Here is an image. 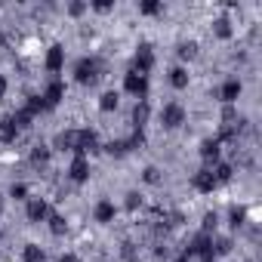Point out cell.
I'll use <instances>...</instances> for the list:
<instances>
[{
    "label": "cell",
    "instance_id": "6da1fadb",
    "mask_svg": "<svg viewBox=\"0 0 262 262\" xmlns=\"http://www.w3.org/2000/svg\"><path fill=\"white\" fill-rule=\"evenodd\" d=\"M182 120H185V108H182L179 102H167V105H164V111H161V123H164V126H170V129H176Z\"/></svg>",
    "mask_w": 262,
    "mask_h": 262
},
{
    "label": "cell",
    "instance_id": "7a4b0ae2",
    "mask_svg": "<svg viewBox=\"0 0 262 262\" xmlns=\"http://www.w3.org/2000/svg\"><path fill=\"white\" fill-rule=\"evenodd\" d=\"M96 71H99V62H96V59H80V62L74 65V77H77L80 83L96 80Z\"/></svg>",
    "mask_w": 262,
    "mask_h": 262
},
{
    "label": "cell",
    "instance_id": "3957f363",
    "mask_svg": "<svg viewBox=\"0 0 262 262\" xmlns=\"http://www.w3.org/2000/svg\"><path fill=\"white\" fill-rule=\"evenodd\" d=\"M56 145L62 148V151H80V129H65V133H59L56 136Z\"/></svg>",
    "mask_w": 262,
    "mask_h": 262
},
{
    "label": "cell",
    "instance_id": "277c9868",
    "mask_svg": "<svg viewBox=\"0 0 262 262\" xmlns=\"http://www.w3.org/2000/svg\"><path fill=\"white\" fill-rule=\"evenodd\" d=\"M68 176H71L74 182H86V179H90V161H86L83 155H74V161H71V167H68Z\"/></svg>",
    "mask_w": 262,
    "mask_h": 262
},
{
    "label": "cell",
    "instance_id": "5b68a950",
    "mask_svg": "<svg viewBox=\"0 0 262 262\" xmlns=\"http://www.w3.org/2000/svg\"><path fill=\"white\" fill-rule=\"evenodd\" d=\"M123 90H126V93H133V96H145L148 83H145V77H142V74L129 71V74H123Z\"/></svg>",
    "mask_w": 262,
    "mask_h": 262
},
{
    "label": "cell",
    "instance_id": "8992f818",
    "mask_svg": "<svg viewBox=\"0 0 262 262\" xmlns=\"http://www.w3.org/2000/svg\"><path fill=\"white\" fill-rule=\"evenodd\" d=\"M62 99H65V83H62V80H53V83L47 86V93H43V105H47V108H56Z\"/></svg>",
    "mask_w": 262,
    "mask_h": 262
},
{
    "label": "cell",
    "instance_id": "52a82bcc",
    "mask_svg": "<svg viewBox=\"0 0 262 262\" xmlns=\"http://www.w3.org/2000/svg\"><path fill=\"white\" fill-rule=\"evenodd\" d=\"M62 65H65V50L56 43V47H50V53H47V71H50V74H59Z\"/></svg>",
    "mask_w": 262,
    "mask_h": 262
},
{
    "label": "cell",
    "instance_id": "ba28073f",
    "mask_svg": "<svg viewBox=\"0 0 262 262\" xmlns=\"http://www.w3.org/2000/svg\"><path fill=\"white\" fill-rule=\"evenodd\" d=\"M155 68V56H151V47H139V53H136V74H148Z\"/></svg>",
    "mask_w": 262,
    "mask_h": 262
},
{
    "label": "cell",
    "instance_id": "9c48e42d",
    "mask_svg": "<svg viewBox=\"0 0 262 262\" xmlns=\"http://www.w3.org/2000/svg\"><path fill=\"white\" fill-rule=\"evenodd\" d=\"M191 185H194L198 191H204V194H207V191H213V188H216L213 170H201V173H194V176H191Z\"/></svg>",
    "mask_w": 262,
    "mask_h": 262
},
{
    "label": "cell",
    "instance_id": "30bf717a",
    "mask_svg": "<svg viewBox=\"0 0 262 262\" xmlns=\"http://www.w3.org/2000/svg\"><path fill=\"white\" fill-rule=\"evenodd\" d=\"M114 204L111 201H99L96 204V210H93V216H96V222H102V225H108V222H114Z\"/></svg>",
    "mask_w": 262,
    "mask_h": 262
},
{
    "label": "cell",
    "instance_id": "8fae6325",
    "mask_svg": "<svg viewBox=\"0 0 262 262\" xmlns=\"http://www.w3.org/2000/svg\"><path fill=\"white\" fill-rule=\"evenodd\" d=\"M16 136H19V126L13 123V117H4L0 120V142L10 145V142H16Z\"/></svg>",
    "mask_w": 262,
    "mask_h": 262
},
{
    "label": "cell",
    "instance_id": "7c38bea8",
    "mask_svg": "<svg viewBox=\"0 0 262 262\" xmlns=\"http://www.w3.org/2000/svg\"><path fill=\"white\" fill-rule=\"evenodd\" d=\"M47 201H40V198H31V204H28V219L31 222H43L47 219Z\"/></svg>",
    "mask_w": 262,
    "mask_h": 262
},
{
    "label": "cell",
    "instance_id": "4fadbf2b",
    "mask_svg": "<svg viewBox=\"0 0 262 262\" xmlns=\"http://www.w3.org/2000/svg\"><path fill=\"white\" fill-rule=\"evenodd\" d=\"M219 96H222V102H225V105L237 102V96H241V80H228V83L222 86V93H219Z\"/></svg>",
    "mask_w": 262,
    "mask_h": 262
},
{
    "label": "cell",
    "instance_id": "5bb4252c",
    "mask_svg": "<svg viewBox=\"0 0 262 262\" xmlns=\"http://www.w3.org/2000/svg\"><path fill=\"white\" fill-rule=\"evenodd\" d=\"M170 83H173L176 90H185V86H188V71H185V68H173V71H170Z\"/></svg>",
    "mask_w": 262,
    "mask_h": 262
},
{
    "label": "cell",
    "instance_id": "9a60e30c",
    "mask_svg": "<svg viewBox=\"0 0 262 262\" xmlns=\"http://www.w3.org/2000/svg\"><path fill=\"white\" fill-rule=\"evenodd\" d=\"M219 139H210V142H204V148H201V155H204V161H216L219 158Z\"/></svg>",
    "mask_w": 262,
    "mask_h": 262
},
{
    "label": "cell",
    "instance_id": "2e32d148",
    "mask_svg": "<svg viewBox=\"0 0 262 262\" xmlns=\"http://www.w3.org/2000/svg\"><path fill=\"white\" fill-rule=\"evenodd\" d=\"M43 259H47V253H43L37 244H28V247H25V262H43Z\"/></svg>",
    "mask_w": 262,
    "mask_h": 262
},
{
    "label": "cell",
    "instance_id": "e0dca14e",
    "mask_svg": "<svg viewBox=\"0 0 262 262\" xmlns=\"http://www.w3.org/2000/svg\"><path fill=\"white\" fill-rule=\"evenodd\" d=\"M216 37H222V40L231 37V22L228 19H216Z\"/></svg>",
    "mask_w": 262,
    "mask_h": 262
},
{
    "label": "cell",
    "instance_id": "ac0fdd59",
    "mask_svg": "<svg viewBox=\"0 0 262 262\" xmlns=\"http://www.w3.org/2000/svg\"><path fill=\"white\" fill-rule=\"evenodd\" d=\"M133 120H136V126H142V123L148 120V102H139V105H136V111H133Z\"/></svg>",
    "mask_w": 262,
    "mask_h": 262
},
{
    "label": "cell",
    "instance_id": "d6986e66",
    "mask_svg": "<svg viewBox=\"0 0 262 262\" xmlns=\"http://www.w3.org/2000/svg\"><path fill=\"white\" fill-rule=\"evenodd\" d=\"M99 108H102V111H114V108H117V93H105L102 102H99Z\"/></svg>",
    "mask_w": 262,
    "mask_h": 262
},
{
    "label": "cell",
    "instance_id": "ffe728a7",
    "mask_svg": "<svg viewBox=\"0 0 262 262\" xmlns=\"http://www.w3.org/2000/svg\"><path fill=\"white\" fill-rule=\"evenodd\" d=\"M213 179H216V185H219V182H228V179H231V167H228V164H219L216 173H213Z\"/></svg>",
    "mask_w": 262,
    "mask_h": 262
},
{
    "label": "cell",
    "instance_id": "44dd1931",
    "mask_svg": "<svg viewBox=\"0 0 262 262\" xmlns=\"http://www.w3.org/2000/svg\"><path fill=\"white\" fill-rule=\"evenodd\" d=\"M50 228H53V234H62L68 225H65V219H62L59 213H53V216H50Z\"/></svg>",
    "mask_w": 262,
    "mask_h": 262
},
{
    "label": "cell",
    "instance_id": "7402d4cb",
    "mask_svg": "<svg viewBox=\"0 0 262 262\" xmlns=\"http://www.w3.org/2000/svg\"><path fill=\"white\" fill-rule=\"evenodd\" d=\"M31 158H34V164H43V161L50 158V148H47V145H37V148L31 151Z\"/></svg>",
    "mask_w": 262,
    "mask_h": 262
},
{
    "label": "cell",
    "instance_id": "603a6c76",
    "mask_svg": "<svg viewBox=\"0 0 262 262\" xmlns=\"http://www.w3.org/2000/svg\"><path fill=\"white\" fill-rule=\"evenodd\" d=\"M139 10H142V16H158V13H161V4H155V0H148V4H142Z\"/></svg>",
    "mask_w": 262,
    "mask_h": 262
},
{
    "label": "cell",
    "instance_id": "cb8c5ba5",
    "mask_svg": "<svg viewBox=\"0 0 262 262\" xmlns=\"http://www.w3.org/2000/svg\"><path fill=\"white\" fill-rule=\"evenodd\" d=\"M194 53H198V47H194V43H182V50H179V56H182V59H194Z\"/></svg>",
    "mask_w": 262,
    "mask_h": 262
},
{
    "label": "cell",
    "instance_id": "d4e9b609",
    "mask_svg": "<svg viewBox=\"0 0 262 262\" xmlns=\"http://www.w3.org/2000/svg\"><path fill=\"white\" fill-rule=\"evenodd\" d=\"M139 204H142V198H139L136 191H129V194H126V207H129V210H136Z\"/></svg>",
    "mask_w": 262,
    "mask_h": 262
},
{
    "label": "cell",
    "instance_id": "484cf974",
    "mask_svg": "<svg viewBox=\"0 0 262 262\" xmlns=\"http://www.w3.org/2000/svg\"><path fill=\"white\" fill-rule=\"evenodd\" d=\"M68 13H71V16H83V13H86V4H71Z\"/></svg>",
    "mask_w": 262,
    "mask_h": 262
},
{
    "label": "cell",
    "instance_id": "4316f807",
    "mask_svg": "<svg viewBox=\"0 0 262 262\" xmlns=\"http://www.w3.org/2000/svg\"><path fill=\"white\" fill-rule=\"evenodd\" d=\"M25 194H28V188H25L22 182H19V185H13V198H19V201H22Z\"/></svg>",
    "mask_w": 262,
    "mask_h": 262
},
{
    "label": "cell",
    "instance_id": "83f0119b",
    "mask_svg": "<svg viewBox=\"0 0 262 262\" xmlns=\"http://www.w3.org/2000/svg\"><path fill=\"white\" fill-rule=\"evenodd\" d=\"M145 182H158V170H155V167L145 170Z\"/></svg>",
    "mask_w": 262,
    "mask_h": 262
},
{
    "label": "cell",
    "instance_id": "f1b7e54d",
    "mask_svg": "<svg viewBox=\"0 0 262 262\" xmlns=\"http://www.w3.org/2000/svg\"><path fill=\"white\" fill-rule=\"evenodd\" d=\"M99 13H105V10H111V4H108V0H99V4H93Z\"/></svg>",
    "mask_w": 262,
    "mask_h": 262
},
{
    "label": "cell",
    "instance_id": "f546056e",
    "mask_svg": "<svg viewBox=\"0 0 262 262\" xmlns=\"http://www.w3.org/2000/svg\"><path fill=\"white\" fill-rule=\"evenodd\" d=\"M4 93H7V77L0 74V99H4Z\"/></svg>",
    "mask_w": 262,
    "mask_h": 262
},
{
    "label": "cell",
    "instance_id": "4dcf8cb0",
    "mask_svg": "<svg viewBox=\"0 0 262 262\" xmlns=\"http://www.w3.org/2000/svg\"><path fill=\"white\" fill-rule=\"evenodd\" d=\"M62 262H77V256H74V253H68V256H62Z\"/></svg>",
    "mask_w": 262,
    "mask_h": 262
},
{
    "label": "cell",
    "instance_id": "1f68e13d",
    "mask_svg": "<svg viewBox=\"0 0 262 262\" xmlns=\"http://www.w3.org/2000/svg\"><path fill=\"white\" fill-rule=\"evenodd\" d=\"M176 262H188V256H179V259H176Z\"/></svg>",
    "mask_w": 262,
    "mask_h": 262
},
{
    "label": "cell",
    "instance_id": "d6a6232c",
    "mask_svg": "<svg viewBox=\"0 0 262 262\" xmlns=\"http://www.w3.org/2000/svg\"><path fill=\"white\" fill-rule=\"evenodd\" d=\"M0 47H4V37H0Z\"/></svg>",
    "mask_w": 262,
    "mask_h": 262
},
{
    "label": "cell",
    "instance_id": "836d02e7",
    "mask_svg": "<svg viewBox=\"0 0 262 262\" xmlns=\"http://www.w3.org/2000/svg\"><path fill=\"white\" fill-rule=\"evenodd\" d=\"M0 210H4V201H0Z\"/></svg>",
    "mask_w": 262,
    "mask_h": 262
}]
</instances>
